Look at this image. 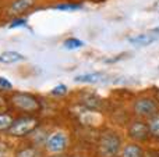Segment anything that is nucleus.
I'll return each instance as SVG.
<instances>
[{
    "label": "nucleus",
    "mask_w": 159,
    "mask_h": 157,
    "mask_svg": "<svg viewBox=\"0 0 159 157\" xmlns=\"http://www.w3.org/2000/svg\"><path fill=\"white\" fill-rule=\"evenodd\" d=\"M106 78V75L102 72H89V74H81L74 78L75 82L80 83H98Z\"/></svg>",
    "instance_id": "10"
},
{
    "label": "nucleus",
    "mask_w": 159,
    "mask_h": 157,
    "mask_svg": "<svg viewBox=\"0 0 159 157\" xmlns=\"http://www.w3.org/2000/svg\"><path fill=\"white\" fill-rule=\"evenodd\" d=\"M35 3H36V0H13L7 8V13L10 15L18 17L21 14L27 13L31 7H34Z\"/></svg>",
    "instance_id": "8"
},
{
    "label": "nucleus",
    "mask_w": 159,
    "mask_h": 157,
    "mask_svg": "<svg viewBox=\"0 0 159 157\" xmlns=\"http://www.w3.org/2000/svg\"><path fill=\"white\" fill-rule=\"evenodd\" d=\"M84 104L89 108H98L99 104H101V99L96 96H92V95H88L84 99Z\"/></svg>",
    "instance_id": "17"
},
{
    "label": "nucleus",
    "mask_w": 159,
    "mask_h": 157,
    "mask_svg": "<svg viewBox=\"0 0 159 157\" xmlns=\"http://www.w3.org/2000/svg\"><path fill=\"white\" fill-rule=\"evenodd\" d=\"M27 25V18H24V17H16V18L11 21V24L8 25L10 28H20V27H25Z\"/></svg>",
    "instance_id": "20"
},
{
    "label": "nucleus",
    "mask_w": 159,
    "mask_h": 157,
    "mask_svg": "<svg viewBox=\"0 0 159 157\" xmlns=\"http://www.w3.org/2000/svg\"><path fill=\"white\" fill-rule=\"evenodd\" d=\"M149 128V135L152 138H159V111L154 116H151L147 121Z\"/></svg>",
    "instance_id": "12"
},
{
    "label": "nucleus",
    "mask_w": 159,
    "mask_h": 157,
    "mask_svg": "<svg viewBox=\"0 0 159 157\" xmlns=\"http://www.w3.org/2000/svg\"><path fill=\"white\" fill-rule=\"evenodd\" d=\"M69 146V138L64 132H53L46 141V149L50 153H63Z\"/></svg>",
    "instance_id": "6"
},
{
    "label": "nucleus",
    "mask_w": 159,
    "mask_h": 157,
    "mask_svg": "<svg viewBox=\"0 0 159 157\" xmlns=\"http://www.w3.org/2000/svg\"><path fill=\"white\" fill-rule=\"evenodd\" d=\"M143 157H159V153L154 152V150H148V152H145V150H144Z\"/></svg>",
    "instance_id": "22"
},
{
    "label": "nucleus",
    "mask_w": 159,
    "mask_h": 157,
    "mask_svg": "<svg viewBox=\"0 0 159 157\" xmlns=\"http://www.w3.org/2000/svg\"><path fill=\"white\" fill-rule=\"evenodd\" d=\"M11 104L22 113H38L41 110V103L38 97L25 92H17L11 96Z\"/></svg>",
    "instance_id": "2"
},
{
    "label": "nucleus",
    "mask_w": 159,
    "mask_h": 157,
    "mask_svg": "<svg viewBox=\"0 0 159 157\" xmlns=\"http://www.w3.org/2000/svg\"><path fill=\"white\" fill-rule=\"evenodd\" d=\"M67 92H69L67 86L61 83V85L55 86V88H53L52 91H50V95H52V96H57V97H59V96H64V95H66Z\"/></svg>",
    "instance_id": "18"
},
{
    "label": "nucleus",
    "mask_w": 159,
    "mask_h": 157,
    "mask_svg": "<svg viewBox=\"0 0 159 157\" xmlns=\"http://www.w3.org/2000/svg\"><path fill=\"white\" fill-rule=\"evenodd\" d=\"M16 157H42V153L36 147H24L17 152Z\"/></svg>",
    "instance_id": "13"
},
{
    "label": "nucleus",
    "mask_w": 159,
    "mask_h": 157,
    "mask_svg": "<svg viewBox=\"0 0 159 157\" xmlns=\"http://www.w3.org/2000/svg\"><path fill=\"white\" fill-rule=\"evenodd\" d=\"M84 46V42L80 40L77 38H69L63 42V47L67 50H75V49H80V47Z\"/></svg>",
    "instance_id": "14"
},
{
    "label": "nucleus",
    "mask_w": 159,
    "mask_h": 157,
    "mask_svg": "<svg viewBox=\"0 0 159 157\" xmlns=\"http://www.w3.org/2000/svg\"><path fill=\"white\" fill-rule=\"evenodd\" d=\"M38 127V120L34 117H22L16 121H13L11 127L8 128L7 132L11 136H25L28 134L34 132Z\"/></svg>",
    "instance_id": "3"
},
{
    "label": "nucleus",
    "mask_w": 159,
    "mask_h": 157,
    "mask_svg": "<svg viewBox=\"0 0 159 157\" xmlns=\"http://www.w3.org/2000/svg\"><path fill=\"white\" fill-rule=\"evenodd\" d=\"M133 110H134L135 116L141 117V118H149L151 116H154L159 111V106L151 97H141V99H137L134 102Z\"/></svg>",
    "instance_id": "4"
},
{
    "label": "nucleus",
    "mask_w": 159,
    "mask_h": 157,
    "mask_svg": "<svg viewBox=\"0 0 159 157\" xmlns=\"http://www.w3.org/2000/svg\"><path fill=\"white\" fill-rule=\"evenodd\" d=\"M123 147V142L119 134L106 131L101 135L98 142V152L101 157H116Z\"/></svg>",
    "instance_id": "1"
},
{
    "label": "nucleus",
    "mask_w": 159,
    "mask_h": 157,
    "mask_svg": "<svg viewBox=\"0 0 159 157\" xmlns=\"http://www.w3.org/2000/svg\"><path fill=\"white\" fill-rule=\"evenodd\" d=\"M8 152V147H7V143L4 142H0V157H4Z\"/></svg>",
    "instance_id": "21"
},
{
    "label": "nucleus",
    "mask_w": 159,
    "mask_h": 157,
    "mask_svg": "<svg viewBox=\"0 0 159 157\" xmlns=\"http://www.w3.org/2000/svg\"><path fill=\"white\" fill-rule=\"evenodd\" d=\"M25 57L18 52H13V50H7L0 54V63L2 64H16L20 61H24Z\"/></svg>",
    "instance_id": "11"
},
{
    "label": "nucleus",
    "mask_w": 159,
    "mask_h": 157,
    "mask_svg": "<svg viewBox=\"0 0 159 157\" xmlns=\"http://www.w3.org/2000/svg\"><path fill=\"white\" fill-rule=\"evenodd\" d=\"M14 120L8 114H0V131H8Z\"/></svg>",
    "instance_id": "16"
},
{
    "label": "nucleus",
    "mask_w": 159,
    "mask_h": 157,
    "mask_svg": "<svg viewBox=\"0 0 159 157\" xmlns=\"http://www.w3.org/2000/svg\"><path fill=\"white\" fill-rule=\"evenodd\" d=\"M143 155H144V149L137 142L124 145L120 150V157H143Z\"/></svg>",
    "instance_id": "9"
},
{
    "label": "nucleus",
    "mask_w": 159,
    "mask_h": 157,
    "mask_svg": "<svg viewBox=\"0 0 159 157\" xmlns=\"http://www.w3.org/2000/svg\"><path fill=\"white\" fill-rule=\"evenodd\" d=\"M127 135L131 139L133 142H137V143H141V142H147L149 135V128L148 124L143 120H135L127 128Z\"/></svg>",
    "instance_id": "5"
},
{
    "label": "nucleus",
    "mask_w": 159,
    "mask_h": 157,
    "mask_svg": "<svg viewBox=\"0 0 159 157\" xmlns=\"http://www.w3.org/2000/svg\"><path fill=\"white\" fill-rule=\"evenodd\" d=\"M158 39H159V29H151V31H147V32L138 33V35L130 36L129 42L137 47H145L152 45L154 42H157Z\"/></svg>",
    "instance_id": "7"
},
{
    "label": "nucleus",
    "mask_w": 159,
    "mask_h": 157,
    "mask_svg": "<svg viewBox=\"0 0 159 157\" xmlns=\"http://www.w3.org/2000/svg\"><path fill=\"white\" fill-rule=\"evenodd\" d=\"M82 6L78 4V3H60V4H56L55 10H60V11H75L80 10Z\"/></svg>",
    "instance_id": "15"
},
{
    "label": "nucleus",
    "mask_w": 159,
    "mask_h": 157,
    "mask_svg": "<svg viewBox=\"0 0 159 157\" xmlns=\"http://www.w3.org/2000/svg\"><path fill=\"white\" fill-rule=\"evenodd\" d=\"M13 89V83L4 77H0V92H8Z\"/></svg>",
    "instance_id": "19"
},
{
    "label": "nucleus",
    "mask_w": 159,
    "mask_h": 157,
    "mask_svg": "<svg viewBox=\"0 0 159 157\" xmlns=\"http://www.w3.org/2000/svg\"><path fill=\"white\" fill-rule=\"evenodd\" d=\"M3 106H4V100H3V99H2V97H0V108H2V107H3Z\"/></svg>",
    "instance_id": "23"
}]
</instances>
